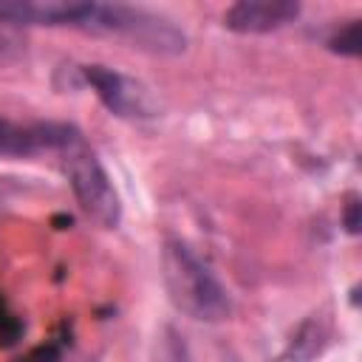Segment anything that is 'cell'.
<instances>
[{"mask_svg": "<svg viewBox=\"0 0 362 362\" xmlns=\"http://www.w3.org/2000/svg\"><path fill=\"white\" fill-rule=\"evenodd\" d=\"M0 20H8L17 28L25 25H54L76 28L85 34L113 37L130 48L175 57L187 48V34L164 14L144 6L127 3H65V0H0Z\"/></svg>", "mask_w": 362, "mask_h": 362, "instance_id": "6da1fadb", "label": "cell"}, {"mask_svg": "<svg viewBox=\"0 0 362 362\" xmlns=\"http://www.w3.org/2000/svg\"><path fill=\"white\" fill-rule=\"evenodd\" d=\"M164 286L173 305L198 322H221L232 311V300L218 274L184 240H167L161 252Z\"/></svg>", "mask_w": 362, "mask_h": 362, "instance_id": "7a4b0ae2", "label": "cell"}, {"mask_svg": "<svg viewBox=\"0 0 362 362\" xmlns=\"http://www.w3.org/2000/svg\"><path fill=\"white\" fill-rule=\"evenodd\" d=\"M59 156H62V170L68 175V184H71L74 198L82 206V212L96 226L116 229L122 223V201H119V192H116L107 170L96 158V153L85 144L82 133Z\"/></svg>", "mask_w": 362, "mask_h": 362, "instance_id": "3957f363", "label": "cell"}, {"mask_svg": "<svg viewBox=\"0 0 362 362\" xmlns=\"http://www.w3.org/2000/svg\"><path fill=\"white\" fill-rule=\"evenodd\" d=\"M79 74L93 88L99 102L119 119H153L161 110L156 93L136 76H127V74L99 65V62L82 65Z\"/></svg>", "mask_w": 362, "mask_h": 362, "instance_id": "277c9868", "label": "cell"}, {"mask_svg": "<svg viewBox=\"0 0 362 362\" xmlns=\"http://www.w3.org/2000/svg\"><path fill=\"white\" fill-rule=\"evenodd\" d=\"M79 130L65 122H37V124H14L0 116V156L28 158L37 153H62Z\"/></svg>", "mask_w": 362, "mask_h": 362, "instance_id": "5b68a950", "label": "cell"}, {"mask_svg": "<svg viewBox=\"0 0 362 362\" xmlns=\"http://www.w3.org/2000/svg\"><path fill=\"white\" fill-rule=\"evenodd\" d=\"M300 17L294 0H238L223 11V25L235 34H269Z\"/></svg>", "mask_w": 362, "mask_h": 362, "instance_id": "8992f818", "label": "cell"}, {"mask_svg": "<svg viewBox=\"0 0 362 362\" xmlns=\"http://www.w3.org/2000/svg\"><path fill=\"white\" fill-rule=\"evenodd\" d=\"M328 342V325L322 317H308L286 345L280 362H311Z\"/></svg>", "mask_w": 362, "mask_h": 362, "instance_id": "52a82bcc", "label": "cell"}, {"mask_svg": "<svg viewBox=\"0 0 362 362\" xmlns=\"http://www.w3.org/2000/svg\"><path fill=\"white\" fill-rule=\"evenodd\" d=\"M328 48L342 57H359L362 54V20H348L342 28H337L328 37Z\"/></svg>", "mask_w": 362, "mask_h": 362, "instance_id": "ba28073f", "label": "cell"}, {"mask_svg": "<svg viewBox=\"0 0 362 362\" xmlns=\"http://www.w3.org/2000/svg\"><path fill=\"white\" fill-rule=\"evenodd\" d=\"M156 362H192L189 345L178 328H173V325L164 328V334L158 339V359Z\"/></svg>", "mask_w": 362, "mask_h": 362, "instance_id": "9c48e42d", "label": "cell"}, {"mask_svg": "<svg viewBox=\"0 0 362 362\" xmlns=\"http://www.w3.org/2000/svg\"><path fill=\"white\" fill-rule=\"evenodd\" d=\"M25 48L23 28L11 25L8 20H0V57H17Z\"/></svg>", "mask_w": 362, "mask_h": 362, "instance_id": "30bf717a", "label": "cell"}, {"mask_svg": "<svg viewBox=\"0 0 362 362\" xmlns=\"http://www.w3.org/2000/svg\"><path fill=\"white\" fill-rule=\"evenodd\" d=\"M20 322L6 311V305L0 303V342L3 345H11V342H17V337H20Z\"/></svg>", "mask_w": 362, "mask_h": 362, "instance_id": "8fae6325", "label": "cell"}, {"mask_svg": "<svg viewBox=\"0 0 362 362\" xmlns=\"http://www.w3.org/2000/svg\"><path fill=\"white\" fill-rule=\"evenodd\" d=\"M342 223H345V229H348L351 235H359V226H362V204H359V198H351V201L345 204Z\"/></svg>", "mask_w": 362, "mask_h": 362, "instance_id": "7c38bea8", "label": "cell"}, {"mask_svg": "<svg viewBox=\"0 0 362 362\" xmlns=\"http://www.w3.org/2000/svg\"><path fill=\"white\" fill-rule=\"evenodd\" d=\"M20 362H59V348L57 345H40V348H34L25 359H20Z\"/></svg>", "mask_w": 362, "mask_h": 362, "instance_id": "4fadbf2b", "label": "cell"}]
</instances>
